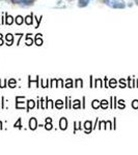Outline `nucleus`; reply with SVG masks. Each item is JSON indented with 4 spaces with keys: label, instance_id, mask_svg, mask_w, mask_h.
<instances>
[{
    "label": "nucleus",
    "instance_id": "nucleus-13",
    "mask_svg": "<svg viewBox=\"0 0 138 155\" xmlns=\"http://www.w3.org/2000/svg\"><path fill=\"white\" fill-rule=\"evenodd\" d=\"M56 108H63V101L61 100H57V102H56Z\"/></svg>",
    "mask_w": 138,
    "mask_h": 155
},
{
    "label": "nucleus",
    "instance_id": "nucleus-18",
    "mask_svg": "<svg viewBox=\"0 0 138 155\" xmlns=\"http://www.w3.org/2000/svg\"><path fill=\"white\" fill-rule=\"evenodd\" d=\"M20 121H21V120H19L18 122H17V124H15V127H19V128H20V127H21V125H20Z\"/></svg>",
    "mask_w": 138,
    "mask_h": 155
},
{
    "label": "nucleus",
    "instance_id": "nucleus-15",
    "mask_svg": "<svg viewBox=\"0 0 138 155\" xmlns=\"http://www.w3.org/2000/svg\"><path fill=\"white\" fill-rule=\"evenodd\" d=\"M101 106H103V108H106V106H108V102H107L106 100H102V102H101Z\"/></svg>",
    "mask_w": 138,
    "mask_h": 155
},
{
    "label": "nucleus",
    "instance_id": "nucleus-10",
    "mask_svg": "<svg viewBox=\"0 0 138 155\" xmlns=\"http://www.w3.org/2000/svg\"><path fill=\"white\" fill-rule=\"evenodd\" d=\"M100 106V102L98 100H94V102H92V108H99Z\"/></svg>",
    "mask_w": 138,
    "mask_h": 155
},
{
    "label": "nucleus",
    "instance_id": "nucleus-16",
    "mask_svg": "<svg viewBox=\"0 0 138 155\" xmlns=\"http://www.w3.org/2000/svg\"><path fill=\"white\" fill-rule=\"evenodd\" d=\"M10 86H11V87H15V80L10 81Z\"/></svg>",
    "mask_w": 138,
    "mask_h": 155
},
{
    "label": "nucleus",
    "instance_id": "nucleus-20",
    "mask_svg": "<svg viewBox=\"0 0 138 155\" xmlns=\"http://www.w3.org/2000/svg\"><path fill=\"white\" fill-rule=\"evenodd\" d=\"M46 128L51 129V128H52V125H51V124H46Z\"/></svg>",
    "mask_w": 138,
    "mask_h": 155
},
{
    "label": "nucleus",
    "instance_id": "nucleus-8",
    "mask_svg": "<svg viewBox=\"0 0 138 155\" xmlns=\"http://www.w3.org/2000/svg\"><path fill=\"white\" fill-rule=\"evenodd\" d=\"M25 22H26L27 25H31V24H32V18L30 17V16H28V17H26V18H25Z\"/></svg>",
    "mask_w": 138,
    "mask_h": 155
},
{
    "label": "nucleus",
    "instance_id": "nucleus-12",
    "mask_svg": "<svg viewBox=\"0 0 138 155\" xmlns=\"http://www.w3.org/2000/svg\"><path fill=\"white\" fill-rule=\"evenodd\" d=\"M90 126H91L90 122H89V121L85 122V124H84V127H85V129H89V128H90Z\"/></svg>",
    "mask_w": 138,
    "mask_h": 155
},
{
    "label": "nucleus",
    "instance_id": "nucleus-3",
    "mask_svg": "<svg viewBox=\"0 0 138 155\" xmlns=\"http://www.w3.org/2000/svg\"><path fill=\"white\" fill-rule=\"evenodd\" d=\"M59 125H60V128L63 129H65L67 127H68V122H67V120H65V118H61L60 119V123H59Z\"/></svg>",
    "mask_w": 138,
    "mask_h": 155
},
{
    "label": "nucleus",
    "instance_id": "nucleus-5",
    "mask_svg": "<svg viewBox=\"0 0 138 155\" xmlns=\"http://www.w3.org/2000/svg\"><path fill=\"white\" fill-rule=\"evenodd\" d=\"M88 2H89V0H79L78 5L80 7H84V6H86V5L88 4Z\"/></svg>",
    "mask_w": 138,
    "mask_h": 155
},
{
    "label": "nucleus",
    "instance_id": "nucleus-2",
    "mask_svg": "<svg viewBox=\"0 0 138 155\" xmlns=\"http://www.w3.org/2000/svg\"><path fill=\"white\" fill-rule=\"evenodd\" d=\"M37 126V119L35 118H31L30 119V121H29V127L31 129H35Z\"/></svg>",
    "mask_w": 138,
    "mask_h": 155
},
{
    "label": "nucleus",
    "instance_id": "nucleus-1",
    "mask_svg": "<svg viewBox=\"0 0 138 155\" xmlns=\"http://www.w3.org/2000/svg\"><path fill=\"white\" fill-rule=\"evenodd\" d=\"M106 4L110 5L113 8H124L125 7V3L120 0H105Z\"/></svg>",
    "mask_w": 138,
    "mask_h": 155
},
{
    "label": "nucleus",
    "instance_id": "nucleus-11",
    "mask_svg": "<svg viewBox=\"0 0 138 155\" xmlns=\"http://www.w3.org/2000/svg\"><path fill=\"white\" fill-rule=\"evenodd\" d=\"M6 40H10V42L12 44V42H13V36H12V34H7L6 35Z\"/></svg>",
    "mask_w": 138,
    "mask_h": 155
},
{
    "label": "nucleus",
    "instance_id": "nucleus-19",
    "mask_svg": "<svg viewBox=\"0 0 138 155\" xmlns=\"http://www.w3.org/2000/svg\"><path fill=\"white\" fill-rule=\"evenodd\" d=\"M75 108H79V100H75Z\"/></svg>",
    "mask_w": 138,
    "mask_h": 155
},
{
    "label": "nucleus",
    "instance_id": "nucleus-9",
    "mask_svg": "<svg viewBox=\"0 0 138 155\" xmlns=\"http://www.w3.org/2000/svg\"><path fill=\"white\" fill-rule=\"evenodd\" d=\"M39 35H41V34H37V39H35V41H37V44H39V46H41V44H43V40H42V38H39Z\"/></svg>",
    "mask_w": 138,
    "mask_h": 155
},
{
    "label": "nucleus",
    "instance_id": "nucleus-14",
    "mask_svg": "<svg viewBox=\"0 0 138 155\" xmlns=\"http://www.w3.org/2000/svg\"><path fill=\"white\" fill-rule=\"evenodd\" d=\"M34 106V101L33 100H29V104H28V108L30 110L31 108H33Z\"/></svg>",
    "mask_w": 138,
    "mask_h": 155
},
{
    "label": "nucleus",
    "instance_id": "nucleus-21",
    "mask_svg": "<svg viewBox=\"0 0 138 155\" xmlns=\"http://www.w3.org/2000/svg\"><path fill=\"white\" fill-rule=\"evenodd\" d=\"M113 84H114V80H111V82H110V86H111V87H114L115 85H113Z\"/></svg>",
    "mask_w": 138,
    "mask_h": 155
},
{
    "label": "nucleus",
    "instance_id": "nucleus-7",
    "mask_svg": "<svg viewBox=\"0 0 138 155\" xmlns=\"http://www.w3.org/2000/svg\"><path fill=\"white\" fill-rule=\"evenodd\" d=\"M13 22H14L13 17H11V16H6V24L11 25V24H13Z\"/></svg>",
    "mask_w": 138,
    "mask_h": 155
},
{
    "label": "nucleus",
    "instance_id": "nucleus-4",
    "mask_svg": "<svg viewBox=\"0 0 138 155\" xmlns=\"http://www.w3.org/2000/svg\"><path fill=\"white\" fill-rule=\"evenodd\" d=\"M12 2L14 3H24V4H30L32 2V0H12Z\"/></svg>",
    "mask_w": 138,
    "mask_h": 155
},
{
    "label": "nucleus",
    "instance_id": "nucleus-22",
    "mask_svg": "<svg viewBox=\"0 0 138 155\" xmlns=\"http://www.w3.org/2000/svg\"><path fill=\"white\" fill-rule=\"evenodd\" d=\"M135 2H136V4L138 5V0H135Z\"/></svg>",
    "mask_w": 138,
    "mask_h": 155
},
{
    "label": "nucleus",
    "instance_id": "nucleus-6",
    "mask_svg": "<svg viewBox=\"0 0 138 155\" xmlns=\"http://www.w3.org/2000/svg\"><path fill=\"white\" fill-rule=\"evenodd\" d=\"M16 23L18 24V25H21V24L23 23V18H22L21 16H18L16 18Z\"/></svg>",
    "mask_w": 138,
    "mask_h": 155
},
{
    "label": "nucleus",
    "instance_id": "nucleus-17",
    "mask_svg": "<svg viewBox=\"0 0 138 155\" xmlns=\"http://www.w3.org/2000/svg\"><path fill=\"white\" fill-rule=\"evenodd\" d=\"M133 106H134V108H138V102H137V100H135L134 102H133Z\"/></svg>",
    "mask_w": 138,
    "mask_h": 155
}]
</instances>
